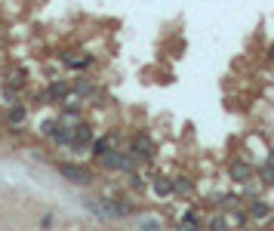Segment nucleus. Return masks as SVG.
Segmentation results:
<instances>
[{
  "mask_svg": "<svg viewBox=\"0 0 274 231\" xmlns=\"http://www.w3.org/2000/svg\"><path fill=\"white\" fill-rule=\"evenodd\" d=\"M99 161H102L108 170H121V173H130V170H133V158H130V154H124V151H105Z\"/></svg>",
  "mask_w": 274,
  "mask_h": 231,
  "instance_id": "obj_1",
  "label": "nucleus"
},
{
  "mask_svg": "<svg viewBox=\"0 0 274 231\" xmlns=\"http://www.w3.org/2000/svg\"><path fill=\"white\" fill-rule=\"evenodd\" d=\"M59 173H62L71 185H90V182H93V179H90V173H87L84 167H68V164H62V167H59Z\"/></svg>",
  "mask_w": 274,
  "mask_h": 231,
  "instance_id": "obj_2",
  "label": "nucleus"
},
{
  "mask_svg": "<svg viewBox=\"0 0 274 231\" xmlns=\"http://www.w3.org/2000/svg\"><path fill=\"white\" fill-rule=\"evenodd\" d=\"M68 145H71L74 151H81V148H87V145H93V133H90L87 127H81V130H77V127H74V133H68Z\"/></svg>",
  "mask_w": 274,
  "mask_h": 231,
  "instance_id": "obj_3",
  "label": "nucleus"
},
{
  "mask_svg": "<svg viewBox=\"0 0 274 231\" xmlns=\"http://www.w3.org/2000/svg\"><path fill=\"white\" fill-rule=\"evenodd\" d=\"M151 151H154V145H151L148 136H136L133 139V154H136L139 161H151Z\"/></svg>",
  "mask_w": 274,
  "mask_h": 231,
  "instance_id": "obj_4",
  "label": "nucleus"
},
{
  "mask_svg": "<svg viewBox=\"0 0 274 231\" xmlns=\"http://www.w3.org/2000/svg\"><path fill=\"white\" fill-rule=\"evenodd\" d=\"M47 96H50V99H56V102H65V99H68V84H53Z\"/></svg>",
  "mask_w": 274,
  "mask_h": 231,
  "instance_id": "obj_5",
  "label": "nucleus"
},
{
  "mask_svg": "<svg viewBox=\"0 0 274 231\" xmlns=\"http://www.w3.org/2000/svg\"><path fill=\"white\" fill-rule=\"evenodd\" d=\"M231 176L238 179V182H250L253 170H250V167H244V164H234V167H231Z\"/></svg>",
  "mask_w": 274,
  "mask_h": 231,
  "instance_id": "obj_6",
  "label": "nucleus"
},
{
  "mask_svg": "<svg viewBox=\"0 0 274 231\" xmlns=\"http://www.w3.org/2000/svg\"><path fill=\"white\" fill-rule=\"evenodd\" d=\"M154 191H158L161 198H167V195H173V185H170V182H164V179H158V182H154Z\"/></svg>",
  "mask_w": 274,
  "mask_h": 231,
  "instance_id": "obj_7",
  "label": "nucleus"
},
{
  "mask_svg": "<svg viewBox=\"0 0 274 231\" xmlns=\"http://www.w3.org/2000/svg\"><path fill=\"white\" fill-rule=\"evenodd\" d=\"M25 114H28V111H25L22 105H16V108L10 111V124H22V121H25Z\"/></svg>",
  "mask_w": 274,
  "mask_h": 231,
  "instance_id": "obj_8",
  "label": "nucleus"
},
{
  "mask_svg": "<svg viewBox=\"0 0 274 231\" xmlns=\"http://www.w3.org/2000/svg\"><path fill=\"white\" fill-rule=\"evenodd\" d=\"M194 225H201V216L198 213H185L182 216V228H194Z\"/></svg>",
  "mask_w": 274,
  "mask_h": 231,
  "instance_id": "obj_9",
  "label": "nucleus"
},
{
  "mask_svg": "<svg viewBox=\"0 0 274 231\" xmlns=\"http://www.w3.org/2000/svg\"><path fill=\"white\" fill-rule=\"evenodd\" d=\"M250 210H253V216H256V219H265V216H268V213H271V210H268V207H265V204H262V201H256V204H253V207H250Z\"/></svg>",
  "mask_w": 274,
  "mask_h": 231,
  "instance_id": "obj_10",
  "label": "nucleus"
},
{
  "mask_svg": "<svg viewBox=\"0 0 274 231\" xmlns=\"http://www.w3.org/2000/svg\"><path fill=\"white\" fill-rule=\"evenodd\" d=\"M93 151H96V158H102V154L108 151V139H96L93 142Z\"/></svg>",
  "mask_w": 274,
  "mask_h": 231,
  "instance_id": "obj_11",
  "label": "nucleus"
},
{
  "mask_svg": "<svg viewBox=\"0 0 274 231\" xmlns=\"http://www.w3.org/2000/svg\"><path fill=\"white\" fill-rule=\"evenodd\" d=\"M139 225H142V228H161V222L154 219V216H145V219H142Z\"/></svg>",
  "mask_w": 274,
  "mask_h": 231,
  "instance_id": "obj_12",
  "label": "nucleus"
},
{
  "mask_svg": "<svg viewBox=\"0 0 274 231\" xmlns=\"http://www.w3.org/2000/svg\"><path fill=\"white\" fill-rule=\"evenodd\" d=\"M210 225H213V228H228V222H225V219H213Z\"/></svg>",
  "mask_w": 274,
  "mask_h": 231,
  "instance_id": "obj_13",
  "label": "nucleus"
},
{
  "mask_svg": "<svg viewBox=\"0 0 274 231\" xmlns=\"http://www.w3.org/2000/svg\"><path fill=\"white\" fill-rule=\"evenodd\" d=\"M268 59H274V47H271V50H268Z\"/></svg>",
  "mask_w": 274,
  "mask_h": 231,
  "instance_id": "obj_14",
  "label": "nucleus"
}]
</instances>
